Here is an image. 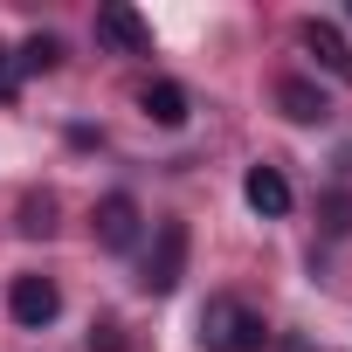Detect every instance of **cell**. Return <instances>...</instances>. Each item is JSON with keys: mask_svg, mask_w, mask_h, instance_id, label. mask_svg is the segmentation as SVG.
I'll return each mask as SVG.
<instances>
[{"mask_svg": "<svg viewBox=\"0 0 352 352\" xmlns=\"http://www.w3.org/2000/svg\"><path fill=\"white\" fill-rule=\"evenodd\" d=\"M138 111H145L152 124H166V131H180V124H187V90L159 76V83H145V90H138Z\"/></svg>", "mask_w": 352, "mask_h": 352, "instance_id": "9", "label": "cell"}, {"mask_svg": "<svg viewBox=\"0 0 352 352\" xmlns=\"http://www.w3.org/2000/svg\"><path fill=\"white\" fill-rule=\"evenodd\" d=\"M276 111H283L290 124H324V118H331L324 90H318V83H304V76H283V83H276Z\"/></svg>", "mask_w": 352, "mask_h": 352, "instance_id": "7", "label": "cell"}, {"mask_svg": "<svg viewBox=\"0 0 352 352\" xmlns=\"http://www.w3.org/2000/svg\"><path fill=\"white\" fill-rule=\"evenodd\" d=\"M180 276H187V221H159V249L145 256L138 283L152 297H166V290H180Z\"/></svg>", "mask_w": 352, "mask_h": 352, "instance_id": "2", "label": "cell"}, {"mask_svg": "<svg viewBox=\"0 0 352 352\" xmlns=\"http://www.w3.org/2000/svg\"><path fill=\"white\" fill-rule=\"evenodd\" d=\"M138 221H145V214H138V201H131V194H104L90 228H97V242H104V249H131V242H138Z\"/></svg>", "mask_w": 352, "mask_h": 352, "instance_id": "5", "label": "cell"}, {"mask_svg": "<svg viewBox=\"0 0 352 352\" xmlns=\"http://www.w3.org/2000/svg\"><path fill=\"white\" fill-rule=\"evenodd\" d=\"M97 42L124 49V56H152V28L138 8H124V0H111V8H97Z\"/></svg>", "mask_w": 352, "mask_h": 352, "instance_id": "4", "label": "cell"}, {"mask_svg": "<svg viewBox=\"0 0 352 352\" xmlns=\"http://www.w3.org/2000/svg\"><path fill=\"white\" fill-rule=\"evenodd\" d=\"M118 345H124V338H118V318H104V324L90 331V352H118Z\"/></svg>", "mask_w": 352, "mask_h": 352, "instance_id": "13", "label": "cell"}, {"mask_svg": "<svg viewBox=\"0 0 352 352\" xmlns=\"http://www.w3.org/2000/svg\"><path fill=\"white\" fill-rule=\"evenodd\" d=\"M56 228V201L49 194H21V235H49Z\"/></svg>", "mask_w": 352, "mask_h": 352, "instance_id": "11", "label": "cell"}, {"mask_svg": "<svg viewBox=\"0 0 352 352\" xmlns=\"http://www.w3.org/2000/svg\"><path fill=\"white\" fill-rule=\"evenodd\" d=\"M242 201L263 214V221H283L290 214V180L276 166H249V180H242Z\"/></svg>", "mask_w": 352, "mask_h": 352, "instance_id": "6", "label": "cell"}, {"mask_svg": "<svg viewBox=\"0 0 352 352\" xmlns=\"http://www.w3.org/2000/svg\"><path fill=\"white\" fill-rule=\"evenodd\" d=\"M304 49L318 56V69H331L338 83H352V42H345L331 21H304Z\"/></svg>", "mask_w": 352, "mask_h": 352, "instance_id": "8", "label": "cell"}, {"mask_svg": "<svg viewBox=\"0 0 352 352\" xmlns=\"http://www.w3.org/2000/svg\"><path fill=\"white\" fill-rule=\"evenodd\" d=\"M324 228L331 235H352V194H324Z\"/></svg>", "mask_w": 352, "mask_h": 352, "instance_id": "12", "label": "cell"}, {"mask_svg": "<svg viewBox=\"0 0 352 352\" xmlns=\"http://www.w3.org/2000/svg\"><path fill=\"white\" fill-rule=\"evenodd\" d=\"M56 63H63V42H56V35H28V42H21V56H14V69H21V76H49Z\"/></svg>", "mask_w": 352, "mask_h": 352, "instance_id": "10", "label": "cell"}, {"mask_svg": "<svg viewBox=\"0 0 352 352\" xmlns=\"http://www.w3.org/2000/svg\"><path fill=\"white\" fill-rule=\"evenodd\" d=\"M201 345H208V352H263V345H270V324H263V311H249L242 297H208V311H201Z\"/></svg>", "mask_w": 352, "mask_h": 352, "instance_id": "1", "label": "cell"}, {"mask_svg": "<svg viewBox=\"0 0 352 352\" xmlns=\"http://www.w3.org/2000/svg\"><path fill=\"white\" fill-rule=\"evenodd\" d=\"M8 311H14V324H21V331H42V324H56V311H63V290H56L49 276H14V290H8Z\"/></svg>", "mask_w": 352, "mask_h": 352, "instance_id": "3", "label": "cell"}, {"mask_svg": "<svg viewBox=\"0 0 352 352\" xmlns=\"http://www.w3.org/2000/svg\"><path fill=\"white\" fill-rule=\"evenodd\" d=\"M14 83H21V69H14V56L0 49V97H14Z\"/></svg>", "mask_w": 352, "mask_h": 352, "instance_id": "14", "label": "cell"}]
</instances>
